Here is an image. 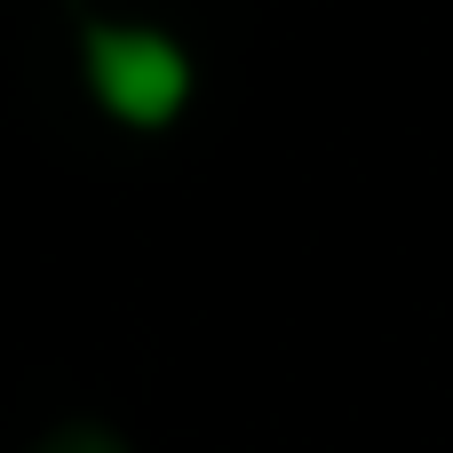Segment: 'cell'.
<instances>
[{
  "label": "cell",
  "mask_w": 453,
  "mask_h": 453,
  "mask_svg": "<svg viewBox=\"0 0 453 453\" xmlns=\"http://www.w3.org/2000/svg\"><path fill=\"white\" fill-rule=\"evenodd\" d=\"M80 72H88V96L119 127H167L191 104V56L151 24H88Z\"/></svg>",
  "instance_id": "obj_1"
},
{
  "label": "cell",
  "mask_w": 453,
  "mask_h": 453,
  "mask_svg": "<svg viewBox=\"0 0 453 453\" xmlns=\"http://www.w3.org/2000/svg\"><path fill=\"white\" fill-rule=\"evenodd\" d=\"M32 453H127L111 430H96V422H72V430H56L48 446H32Z\"/></svg>",
  "instance_id": "obj_2"
}]
</instances>
